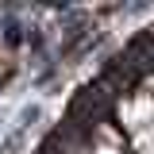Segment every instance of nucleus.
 I'll use <instances>...</instances> for the list:
<instances>
[{"instance_id":"1","label":"nucleus","mask_w":154,"mask_h":154,"mask_svg":"<svg viewBox=\"0 0 154 154\" xmlns=\"http://www.w3.org/2000/svg\"><path fill=\"white\" fill-rule=\"evenodd\" d=\"M154 123V96L146 89H135V93H123V100L116 104V127L127 135H139L143 127Z\"/></svg>"}]
</instances>
